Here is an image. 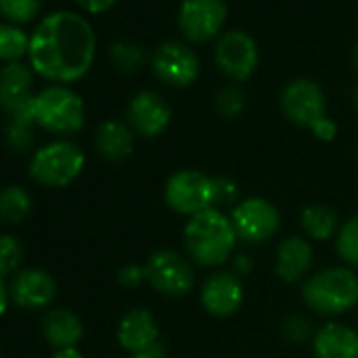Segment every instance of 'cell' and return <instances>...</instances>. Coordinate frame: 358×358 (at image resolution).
<instances>
[{
    "label": "cell",
    "instance_id": "cell-1",
    "mask_svg": "<svg viewBox=\"0 0 358 358\" xmlns=\"http://www.w3.org/2000/svg\"><path fill=\"white\" fill-rule=\"evenodd\" d=\"M97 55V36L91 22L76 11H51L30 32L28 64L47 85L83 80Z\"/></svg>",
    "mask_w": 358,
    "mask_h": 358
},
{
    "label": "cell",
    "instance_id": "cell-2",
    "mask_svg": "<svg viewBox=\"0 0 358 358\" xmlns=\"http://www.w3.org/2000/svg\"><path fill=\"white\" fill-rule=\"evenodd\" d=\"M238 236L230 215L209 209L190 217L184 226V249L192 264L201 268H220L236 249Z\"/></svg>",
    "mask_w": 358,
    "mask_h": 358
},
{
    "label": "cell",
    "instance_id": "cell-3",
    "mask_svg": "<svg viewBox=\"0 0 358 358\" xmlns=\"http://www.w3.org/2000/svg\"><path fill=\"white\" fill-rule=\"evenodd\" d=\"M30 118L36 129L55 135V139H70L85 129L87 106L72 87L47 85L34 93Z\"/></svg>",
    "mask_w": 358,
    "mask_h": 358
},
{
    "label": "cell",
    "instance_id": "cell-4",
    "mask_svg": "<svg viewBox=\"0 0 358 358\" xmlns=\"http://www.w3.org/2000/svg\"><path fill=\"white\" fill-rule=\"evenodd\" d=\"M87 166L85 150L72 139H51L28 158V177L41 188L62 190L72 186Z\"/></svg>",
    "mask_w": 358,
    "mask_h": 358
},
{
    "label": "cell",
    "instance_id": "cell-5",
    "mask_svg": "<svg viewBox=\"0 0 358 358\" xmlns=\"http://www.w3.org/2000/svg\"><path fill=\"white\" fill-rule=\"evenodd\" d=\"M301 299L322 316H339L358 306V272L350 266H333L310 274L301 287Z\"/></svg>",
    "mask_w": 358,
    "mask_h": 358
},
{
    "label": "cell",
    "instance_id": "cell-6",
    "mask_svg": "<svg viewBox=\"0 0 358 358\" xmlns=\"http://www.w3.org/2000/svg\"><path fill=\"white\" fill-rule=\"evenodd\" d=\"M164 203L169 209L188 220L209 209H217L215 177L199 169L175 171L164 184Z\"/></svg>",
    "mask_w": 358,
    "mask_h": 358
},
{
    "label": "cell",
    "instance_id": "cell-7",
    "mask_svg": "<svg viewBox=\"0 0 358 358\" xmlns=\"http://www.w3.org/2000/svg\"><path fill=\"white\" fill-rule=\"evenodd\" d=\"M145 266L148 285L164 297H184L194 289V266L192 259L173 249L154 251Z\"/></svg>",
    "mask_w": 358,
    "mask_h": 358
},
{
    "label": "cell",
    "instance_id": "cell-8",
    "mask_svg": "<svg viewBox=\"0 0 358 358\" xmlns=\"http://www.w3.org/2000/svg\"><path fill=\"white\" fill-rule=\"evenodd\" d=\"M230 220L238 241L249 245H262L270 241L280 228V211L274 203L262 196H251L236 203Z\"/></svg>",
    "mask_w": 358,
    "mask_h": 358
},
{
    "label": "cell",
    "instance_id": "cell-9",
    "mask_svg": "<svg viewBox=\"0 0 358 358\" xmlns=\"http://www.w3.org/2000/svg\"><path fill=\"white\" fill-rule=\"evenodd\" d=\"M59 287L55 276L41 266H24L13 278H9L11 303L20 310H49L57 299Z\"/></svg>",
    "mask_w": 358,
    "mask_h": 358
},
{
    "label": "cell",
    "instance_id": "cell-10",
    "mask_svg": "<svg viewBox=\"0 0 358 358\" xmlns=\"http://www.w3.org/2000/svg\"><path fill=\"white\" fill-rule=\"evenodd\" d=\"M280 108L293 124L312 129L327 116V97L314 80L295 78L282 89Z\"/></svg>",
    "mask_w": 358,
    "mask_h": 358
},
{
    "label": "cell",
    "instance_id": "cell-11",
    "mask_svg": "<svg viewBox=\"0 0 358 358\" xmlns=\"http://www.w3.org/2000/svg\"><path fill=\"white\" fill-rule=\"evenodd\" d=\"M152 70L156 78L169 87H190L201 74V62L192 49L182 43H162L152 57Z\"/></svg>",
    "mask_w": 358,
    "mask_h": 358
},
{
    "label": "cell",
    "instance_id": "cell-12",
    "mask_svg": "<svg viewBox=\"0 0 358 358\" xmlns=\"http://www.w3.org/2000/svg\"><path fill=\"white\" fill-rule=\"evenodd\" d=\"M228 7L224 0H184L179 7V30L190 43H207L226 24Z\"/></svg>",
    "mask_w": 358,
    "mask_h": 358
},
{
    "label": "cell",
    "instance_id": "cell-13",
    "mask_svg": "<svg viewBox=\"0 0 358 358\" xmlns=\"http://www.w3.org/2000/svg\"><path fill=\"white\" fill-rule=\"evenodd\" d=\"M215 62L228 78L243 83L257 70L259 51L249 34L232 30L220 38L215 47Z\"/></svg>",
    "mask_w": 358,
    "mask_h": 358
},
{
    "label": "cell",
    "instance_id": "cell-14",
    "mask_svg": "<svg viewBox=\"0 0 358 358\" xmlns=\"http://www.w3.org/2000/svg\"><path fill=\"white\" fill-rule=\"evenodd\" d=\"M34 78L28 62L0 66V110L5 116H30L34 97Z\"/></svg>",
    "mask_w": 358,
    "mask_h": 358
},
{
    "label": "cell",
    "instance_id": "cell-15",
    "mask_svg": "<svg viewBox=\"0 0 358 358\" xmlns=\"http://www.w3.org/2000/svg\"><path fill=\"white\" fill-rule=\"evenodd\" d=\"M201 306L215 318L234 316L245 301V287L236 272H213L199 293Z\"/></svg>",
    "mask_w": 358,
    "mask_h": 358
},
{
    "label": "cell",
    "instance_id": "cell-16",
    "mask_svg": "<svg viewBox=\"0 0 358 358\" xmlns=\"http://www.w3.org/2000/svg\"><path fill=\"white\" fill-rule=\"evenodd\" d=\"M173 112L166 99L154 91H139L127 106V124L139 137H158L171 124Z\"/></svg>",
    "mask_w": 358,
    "mask_h": 358
},
{
    "label": "cell",
    "instance_id": "cell-17",
    "mask_svg": "<svg viewBox=\"0 0 358 358\" xmlns=\"http://www.w3.org/2000/svg\"><path fill=\"white\" fill-rule=\"evenodd\" d=\"M158 324L154 314L148 308H131L127 310L116 327V339L129 356L133 354H148L158 350Z\"/></svg>",
    "mask_w": 358,
    "mask_h": 358
},
{
    "label": "cell",
    "instance_id": "cell-18",
    "mask_svg": "<svg viewBox=\"0 0 358 358\" xmlns=\"http://www.w3.org/2000/svg\"><path fill=\"white\" fill-rule=\"evenodd\" d=\"M41 333L55 350L78 348L85 337V322L74 310L66 306H53L45 310L41 318Z\"/></svg>",
    "mask_w": 358,
    "mask_h": 358
},
{
    "label": "cell",
    "instance_id": "cell-19",
    "mask_svg": "<svg viewBox=\"0 0 358 358\" xmlns=\"http://www.w3.org/2000/svg\"><path fill=\"white\" fill-rule=\"evenodd\" d=\"M314 262V251L308 238L287 236L276 247L274 272L285 282H299L310 274Z\"/></svg>",
    "mask_w": 358,
    "mask_h": 358
},
{
    "label": "cell",
    "instance_id": "cell-20",
    "mask_svg": "<svg viewBox=\"0 0 358 358\" xmlns=\"http://www.w3.org/2000/svg\"><path fill=\"white\" fill-rule=\"evenodd\" d=\"M316 358H358V331L343 322H327L312 337Z\"/></svg>",
    "mask_w": 358,
    "mask_h": 358
},
{
    "label": "cell",
    "instance_id": "cell-21",
    "mask_svg": "<svg viewBox=\"0 0 358 358\" xmlns=\"http://www.w3.org/2000/svg\"><path fill=\"white\" fill-rule=\"evenodd\" d=\"M95 150L103 160L120 162L127 160L135 150V133L127 122L103 120L95 131Z\"/></svg>",
    "mask_w": 358,
    "mask_h": 358
},
{
    "label": "cell",
    "instance_id": "cell-22",
    "mask_svg": "<svg viewBox=\"0 0 358 358\" xmlns=\"http://www.w3.org/2000/svg\"><path fill=\"white\" fill-rule=\"evenodd\" d=\"M299 226L312 241H331L339 232V215L322 203H314L301 209Z\"/></svg>",
    "mask_w": 358,
    "mask_h": 358
},
{
    "label": "cell",
    "instance_id": "cell-23",
    "mask_svg": "<svg viewBox=\"0 0 358 358\" xmlns=\"http://www.w3.org/2000/svg\"><path fill=\"white\" fill-rule=\"evenodd\" d=\"M34 211V199L22 184H9L0 188V222L7 226L24 224Z\"/></svg>",
    "mask_w": 358,
    "mask_h": 358
},
{
    "label": "cell",
    "instance_id": "cell-24",
    "mask_svg": "<svg viewBox=\"0 0 358 358\" xmlns=\"http://www.w3.org/2000/svg\"><path fill=\"white\" fill-rule=\"evenodd\" d=\"M30 51V32L22 26L0 22V66L26 62Z\"/></svg>",
    "mask_w": 358,
    "mask_h": 358
},
{
    "label": "cell",
    "instance_id": "cell-25",
    "mask_svg": "<svg viewBox=\"0 0 358 358\" xmlns=\"http://www.w3.org/2000/svg\"><path fill=\"white\" fill-rule=\"evenodd\" d=\"M36 131L38 129L30 116H5L3 139L5 145L15 154H26L34 148Z\"/></svg>",
    "mask_w": 358,
    "mask_h": 358
},
{
    "label": "cell",
    "instance_id": "cell-26",
    "mask_svg": "<svg viewBox=\"0 0 358 358\" xmlns=\"http://www.w3.org/2000/svg\"><path fill=\"white\" fill-rule=\"evenodd\" d=\"M24 243L11 232H0V276L7 280L13 278L24 268Z\"/></svg>",
    "mask_w": 358,
    "mask_h": 358
},
{
    "label": "cell",
    "instance_id": "cell-27",
    "mask_svg": "<svg viewBox=\"0 0 358 358\" xmlns=\"http://www.w3.org/2000/svg\"><path fill=\"white\" fill-rule=\"evenodd\" d=\"M43 9V0H0V22L26 28L36 22Z\"/></svg>",
    "mask_w": 358,
    "mask_h": 358
},
{
    "label": "cell",
    "instance_id": "cell-28",
    "mask_svg": "<svg viewBox=\"0 0 358 358\" xmlns=\"http://www.w3.org/2000/svg\"><path fill=\"white\" fill-rule=\"evenodd\" d=\"M335 251L350 268H358V213L341 224L335 236Z\"/></svg>",
    "mask_w": 358,
    "mask_h": 358
},
{
    "label": "cell",
    "instance_id": "cell-29",
    "mask_svg": "<svg viewBox=\"0 0 358 358\" xmlns=\"http://www.w3.org/2000/svg\"><path fill=\"white\" fill-rule=\"evenodd\" d=\"M110 59L120 72H135L145 62V51L133 41H118L110 47Z\"/></svg>",
    "mask_w": 358,
    "mask_h": 358
},
{
    "label": "cell",
    "instance_id": "cell-30",
    "mask_svg": "<svg viewBox=\"0 0 358 358\" xmlns=\"http://www.w3.org/2000/svg\"><path fill=\"white\" fill-rule=\"evenodd\" d=\"M215 108L226 118H236L245 110V93L238 87H224L215 97Z\"/></svg>",
    "mask_w": 358,
    "mask_h": 358
},
{
    "label": "cell",
    "instance_id": "cell-31",
    "mask_svg": "<svg viewBox=\"0 0 358 358\" xmlns=\"http://www.w3.org/2000/svg\"><path fill=\"white\" fill-rule=\"evenodd\" d=\"M118 282L124 287V289H135L145 280V266L143 264H127L118 270Z\"/></svg>",
    "mask_w": 358,
    "mask_h": 358
},
{
    "label": "cell",
    "instance_id": "cell-32",
    "mask_svg": "<svg viewBox=\"0 0 358 358\" xmlns=\"http://www.w3.org/2000/svg\"><path fill=\"white\" fill-rule=\"evenodd\" d=\"M217 184V209L222 205H236L238 203V184L230 177H215Z\"/></svg>",
    "mask_w": 358,
    "mask_h": 358
},
{
    "label": "cell",
    "instance_id": "cell-33",
    "mask_svg": "<svg viewBox=\"0 0 358 358\" xmlns=\"http://www.w3.org/2000/svg\"><path fill=\"white\" fill-rule=\"evenodd\" d=\"M310 320L303 318V316H291L285 320V335L291 339V341H303L310 333Z\"/></svg>",
    "mask_w": 358,
    "mask_h": 358
},
{
    "label": "cell",
    "instance_id": "cell-34",
    "mask_svg": "<svg viewBox=\"0 0 358 358\" xmlns=\"http://www.w3.org/2000/svg\"><path fill=\"white\" fill-rule=\"evenodd\" d=\"M310 131H312V133H314V137H316V139H320V141H333V139H335V135H337V124H335V120H333V118L324 116V118H322V120H318Z\"/></svg>",
    "mask_w": 358,
    "mask_h": 358
},
{
    "label": "cell",
    "instance_id": "cell-35",
    "mask_svg": "<svg viewBox=\"0 0 358 358\" xmlns=\"http://www.w3.org/2000/svg\"><path fill=\"white\" fill-rule=\"evenodd\" d=\"M74 3L83 11H87L89 15H101V13L110 11L118 3V0H74Z\"/></svg>",
    "mask_w": 358,
    "mask_h": 358
},
{
    "label": "cell",
    "instance_id": "cell-36",
    "mask_svg": "<svg viewBox=\"0 0 358 358\" xmlns=\"http://www.w3.org/2000/svg\"><path fill=\"white\" fill-rule=\"evenodd\" d=\"M11 306V297H9V280L0 276V318L7 314Z\"/></svg>",
    "mask_w": 358,
    "mask_h": 358
},
{
    "label": "cell",
    "instance_id": "cell-37",
    "mask_svg": "<svg viewBox=\"0 0 358 358\" xmlns=\"http://www.w3.org/2000/svg\"><path fill=\"white\" fill-rule=\"evenodd\" d=\"M51 358H85V354L78 348H64V350H55Z\"/></svg>",
    "mask_w": 358,
    "mask_h": 358
},
{
    "label": "cell",
    "instance_id": "cell-38",
    "mask_svg": "<svg viewBox=\"0 0 358 358\" xmlns=\"http://www.w3.org/2000/svg\"><path fill=\"white\" fill-rule=\"evenodd\" d=\"M236 268H238V272H241V274H247V272H249V268H251L249 257H247V255H241V257L236 259Z\"/></svg>",
    "mask_w": 358,
    "mask_h": 358
},
{
    "label": "cell",
    "instance_id": "cell-39",
    "mask_svg": "<svg viewBox=\"0 0 358 358\" xmlns=\"http://www.w3.org/2000/svg\"><path fill=\"white\" fill-rule=\"evenodd\" d=\"M129 358H160V356H158V352L154 350V352H148V354H133V356H129Z\"/></svg>",
    "mask_w": 358,
    "mask_h": 358
},
{
    "label": "cell",
    "instance_id": "cell-40",
    "mask_svg": "<svg viewBox=\"0 0 358 358\" xmlns=\"http://www.w3.org/2000/svg\"><path fill=\"white\" fill-rule=\"evenodd\" d=\"M354 66H356V70H358V45H356V49H354Z\"/></svg>",
    "mask_w": 358,
    "mask_h": 358
},
{
    "label": "cell",
    "instance_id": "cell-41",
    "mask_svg": "<svg viewBox=\"0 0 358 358\" xmlns=\"http://www.w3.org/2000/svg\"><path fill=\"white\" fill-rule=\"evenodd\" d=\"M356 110H358V91H356Z\"/></svg>",
    "mask_w": 358,
    "mask_h": 358
}]
</instances>
